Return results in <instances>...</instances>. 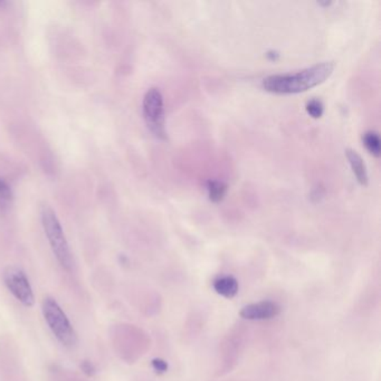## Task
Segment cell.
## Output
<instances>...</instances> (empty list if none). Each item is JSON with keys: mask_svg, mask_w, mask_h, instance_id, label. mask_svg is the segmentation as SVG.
Listing matches in <instances>:
<instances>
[{"mask_svg": "<svg viewBox=\"0 0 381 381\" xmlns=\"http://www.w3.org/2000/svg\"><path fill=\"white\" fill-rule=\"evenodd\" d=\"M152 366L155 368L156 371L160 372H166L167 369H168V365H167L166 361L161 360V359H155V360H152Z\"/></svg>", "mask_w": 381, "mask_h": 381, "instance_id": "cell-14", "label": "cell"}, {"mask_svg": "<svg viewBox=\"0 0 381 381\" xmlns=\"http://www.w3.org/2000/svg\"><path fill=\"white\" fill-rule=\"evenodd\" d=\"M40 218H42V228L45 232L46 237L49 239L55 258L64 269L70 272L73 269L72 253L58 216L52 208L44 206L40 212Z\"/></svg>", "mask_w": 381, "mask_h": 381, "instance_id": "cell-2", "label": "cell"}, {"mask_svg": "<svg viewBox=\"0 0 381 381\" xmlns=\"http://www.w3.org/2000/svg\"><path fill=\"white\" fill-rule=\"evenodd\" d=\"M334 71L333 62L315 64L297 73L275 74L263 79L262 86L269 93L297 94L325 82Z\"/></svg>", "mask_w": 381, "mask_h": 381, "instance_id": "cell-1", "label": "cell"}, {"mask_svg": "<svg viewBox=\"0 0 381 381\" xmlns=\"http://www.w3.org/2000/svg\"><path fill=\"white\" fill-rule=\"evenodd\" d=\"M362 140L363 145L372 156L380 157V138H379L378 134L369 131L363 134Z\"/></svg>", "mask_w": 381, "mask_h": 381, "instance_id": "cell-11", "label": "cell"}, {"mask_svg": "<svg viewBox=\"0 0 381 381\" xmlns=\"http://www.w3.org/2000/svg\"><path fill=\"white\" fill-rule=\"evenodd\" d=\"M207 190H208L209 199L212 200V203H219L226 196L227 186L224 182L210 180L207 182Z\"/></svg>", "mask_w": 381, "mask_h": 381, "instance_id": "cell-9", "label": "cell"}, {"mask_svg": "<svg viewBox=\"0 0 381 381\" xmlns=\"http://www.w3.org/2000/svg\"><path fill=\"white\" fill-rule=\"evenodd\" d=\"M306 112L309 113L313 119H319L324 112L323 103L318 99H313L306 103Z\"/></svg>", "mask_w": 381, "mask_h": 381, "instance_id": "cell-12", "label": "cell"}, {"mask_svg": "<svg viewBox=\"0 0 381 381\" xmlns=\"http://www.w3.org/2000/svg\"><path fill=\"white\" fill-rule=\"evenodd\" d=\"M214 288L221 297L233 299L238 293V282L233 276H223L214 282Z\"/></svg>", "mask_w": 381, "mask_h": 381, "instance_id": "cell-8", "label": "cell"}, {"mask_svg": "<svg viewBox=\"0 0 381 381\" xmlns=\"http://www.w3.org/2000/svg\"><path fill=\"white\" fill-rule=\"evenodd\" d=\"M3 283L10 293L19 299L23 306L32 308L35 303L33 288L26 273L16 265H10L3 269Z\"/></svg>", "mask_w": 381, "mask_h": 381, "instance_id": "cell-5", "label": "cell"}, {"mask_svg": "<svg viewBox=\"0 0 381 381\" xmlns=\"http://www.w3.org/2000/svg\"><path fill=\"white\" fill-rule=\"evenodd\" d=\"M81 369H82L85 375H88V377H92V376L97 373V368H95V366H94L91 361H82V363H81Z\"/></svg>", "mask_w": 381, "mask_h": 381, "instance_id": "cell-13", "label": "cell"}, {"mask_svg": "<svg viewBox=\"0 0 381 381\" xmlns=\"http://www.w3.org/2000/svg\"><path fill=\"white\" fill-rule=\"evenodd\" d=\"M42 312L46 323L61 345L66 348L76 345L77 334L75 330L56 299L45 297L42 303Z\"/></svg>", "mask_w": 381, "mask_h": 381, "instance_id": "cell-3", "label": "cell"}, {"mask_svg": "<svg viewBox=\"0 0 381 381\" xmlns=\"http://www.w3.org/2000/svg\"><path fill=\"white\" fill-rule=\"evenodd\" d=\"M345 156H347V159H348L349 164H350L351 169H352V173L356 175L358 182H359L361 186L368 185V180H369V179H368L367 167L361 156L359 155L357 151L352 150V149H347Z\"/></svg>", "mask_w": 381, "mask_h": 381, "instance_id": "cell-7", "label": "cell"}, {"mask_svg": "<svg viewBox=\"0 0 381 381\" xmlns=\"http://www.w3.org/2000/svg\"><path fill=\"white\" fill-rule=\"evenodd\" d=\"M12 191L8 182L0 178V214H5L12 206Z\"/></svg>", "mask_w": 381, "mask_h": 381, "instance_id": "cell-10", "label": "cell"}, {"mask_svg": "<svg viewBox=\"0 0 381 381\" xmlns=\"http://www.w3.org/2000/svg\"><path fill=\"white\" fill-rule=\"evenodd\" d=\"M281 308L272 301H262L244 306L239 315L246 320H269L280 315Z\"/></svg>", "mask_w": 381, "mask_h": 381, "instance_id": "cell-6", "label": "cell"}, {"mask_svg": "<svg viewBox=\"0 0 381 381\" xmlns=\"http://www.w3.org/2000/svg\"><path fill=\"white\" fill-rule=\"evenodd\" d=\"M143 116L149 130L161 140L167 139L164 97L158 88L148 90L143 97Z\"/></svg>", "mask_w": 381, "mask_h": 381, "instance_id": "cell-4", "label": "cell"}]
</instances>
